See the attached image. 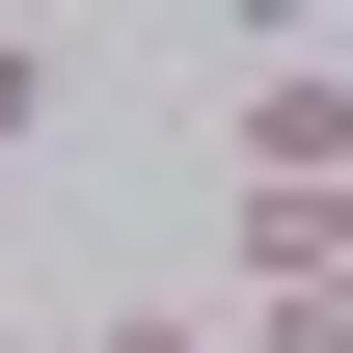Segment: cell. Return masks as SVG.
<instances>
[{"label":"cell","instance_id":"6da1fadb","mask_svg":"<svg viewBox=\"0 0 353 353\" xmlns=\"http://www.w3.org/2000/svg\"><path fill=\"white\" fill-rule=\"evenodd\" d=\"M218 163H245V218H353V54H272L218 109Z\"/></svg>","mask_w":353,"mask_h":353},{"label":"cell","instance_id":"7a4b0ae2","mask_svg":"<svg viewBox=\"0 0 353 353\" xmlns=\"http://www.w3.org/2000/svg\"><path fill=\"white\" fill-rule=\"evenodd\" d=\"M54 109H82V54H54V28H0V163H54Z\"/></svg>","mask_w":353,"mask_h":353},{"label":"cell","instance_id":"3957f363","mask_svg":"<svg viewBox=\"0 0 353 353\" xmlns=\"http://www.w3.org/2000/svg\"><path fill=\"white\" fill-rule=\"evenodd\" d=\"M245 353H353V272H299V299H245Z\"/></svg>","mask_w":353,"mask_h":353},{"label":"cell","instance_id":"277c9868","mask_svg":"<svg viewBox=\"0 0 353 353\" xmlns=\"http://www.w3.org/2000/svg\"><path fill=\"white\" fill-rule=\"evenodd\" d=\"M82 353H245V326H218V299H109Z\"/></svg>","mask_w":353,"mask_h":353},{"label":"cell","instance_id":"5b68a950","mask_svg":"<svg viewBox=\"0 0 353 353\" xmlns=\"http://www.w3.org/2000/svg\"><path fill=\"white\" fill-rule=\"evenodd\" d=\"M0 353H82V326H0Z\"/></svg>","mask_w":353,"mask_h":353}]
</instances>
